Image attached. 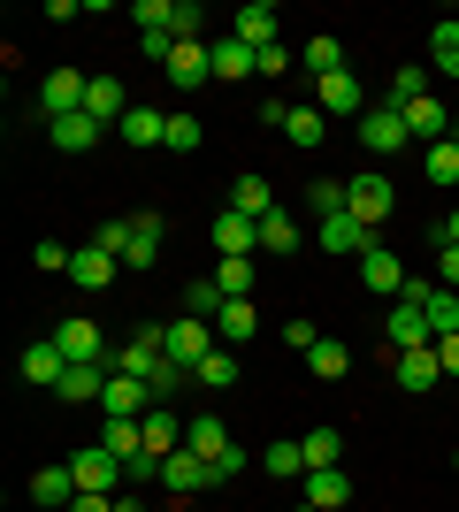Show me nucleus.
<instances>
[{"instance_id": "de8ad7c7", "label": "nucleus", "mask_w": 459, "mask_h": 512, "mask_svg": "<svg viewBox=\"0 0 459 512\" xmlns=\"http://www.w3.org/2000/svg\"><path fill=\"white\" fill-rule=\"evenodd\" d=\"M284 69H291V46H284V39L261 46V77H284Z\"/></svg>"}, {"instance_id": "4c0bfd02", "label": "nucleus", "mask_w": 459, "mask_h": 512, "mask_svg": "<svg viewBox=\"0 0 459 512\" xmlns=\"http://www.w3.org/2000/svg\"><path fill=\"white\" fill-rule=\"evenodd\" d=\"M299 444H306V474H314V467H337V459H345V436H337V428H306Z\"/></svg>"}, {"instance_id": "6ab92c4d", "label": "nucleus", "mask_w": 459, "mask_h": 512, "mask_svg": "<svg viewBox=\"0 0 459 512\" xmlns=\"http://www.w3.org/2000/svg\"><path fill=\"white\" fill-rule=\"evenodd\" d=\"M69 276L85 283V291H108V283L123 276V260H115L108 245H77V260H69Z\"/></svg>"}, {"instance_id": "6e6552de", "label": "nucleus", "mask_w": 459, "mask_h": 512, "mask_svg": "<svg viewBox=\"0 0 459 512\" xmlns=\"http://www.w3.org/2000/svg\"><path fill=\"white\" fill-rule=\"evenodd\" d=\"M360 283H368L375 299H406L414 276H406V260H398L391 245H368V253H360Z\"/></svg>"}, {"instance_id": "2eb2a0df", "label": "nucleus", "mask_w": 459, "mask_h": 512, "mask_svg": "<svg viewBox=\"0 0 459 512\" xmlns=\"http://www.w3.org/2000/svg\"><path fill=\"white\" fill-rule=\"evenodd\" d=\"M215 253L222 260H253V253H261V222H245L238 207H222L215 214Z\"/></svg>"}, {"instance_id": "e433bc0d", "label": "nucleus", "mask_w": 459, "mask_h": 512, "mask_svg": "<svg viewBox=\"0 0 459 512\" xmlns=\"http://www.w3.org/2000/svg\"><path fill=\"white\" fill-rule=\"evenodd\" d=\"M146 444L161 451V459H169V451H184V421H176L169 406H153V413H146Z\"/></svg>"}, {"instance_id": "c9c22d12", "label": "nucleus", "mask_w": 459, "mask_h": 512, "mask_svg": "<svg viewBox=\"0 0 459 512\" xmlns=\"http://www.w3.org/2000/svg\"><path fill=\"white\" fill-rule=\"evenodd\" d=\"M306 207L329 222V214H345V207H352V184H337V176H314V184H306Z\"/></svg>"}, {"instance_id": "bb28decb", "label": "nucleus", "mask_w": 459, "mask_h": 512, "mask_svg": "<svg viewBox=\"0 0 459 512\" xmlns=\"http://www.w3.org/2000/svg\"><path fill=\"white\" fill-rule=\"evenodd\" d=\"M115 130H123L131 146H169V115H161V107H146V100H138V107H131V115H123Z\"/></svg>"}, {"instance_id": "cd10ccee", "label": "nucleus", "mask_w": 459, "mask_h": 512, "mask_svg": "<svg viewBox=\"0 0 459 512\" xmlns=\"http://www.w3.org/2000/svg\"><path fill=\"white\" fill-rule=\"evenodd\" d=\"M215 337L230 344V352H238V344H253V337H261V314H253V299H230V306H222Z\"/></svg>"}, {"instance_id": "a211bd4d", "label": "nucleus", "mask_w": 459, "mask_h": 512, "mask_svg": "<svg viewBox=\"0 0 459 512\" xmlns=\"http://www.w3.org/2000/svg\"><path fill=\"white\" fill-rule=\"evenodd\" d=\"M391 375H398V390H437L444 383L437 344H429V352H391Z\"/></svg>"}, {"instance_id": "f257e3e1", "label": "nucleus", "mask_w": 459, "mask_h": 512, "mask_svg": "<svg viewBox=\"0 0 459 512\" xmlns=\"http://www.w3.org/2000/svg\"><path fill=\"white\" fill-rule=\"evenodd\" d=\"M92 245H108L123 268H153V253H161V214H131V222H100V237Z\"/></svg>"}, {"instance_id": "ea45409f", "label": "nucleus", "mask_w": 459, "mask_h": 512, "mask_svg": "<svg viewBox=\"0 0 459 512\" xmlns=\"http://www.w3.org/2000/svg\"><path fill=\"white\" fill-rule=\"evenodd\" d=\"M192 383H207V390H230V383H238V352H230V344H215V352L199 360V375H192Z\"/></svg>"}, {"instance_id": "412c9836", "label": "nucleus", "mask_w": 459, "mask_h": 512, "mask_svg": "<svg viewBox=\"0 0 459 512\" xmlns=\"http://www.w3.org/2000/svg\"><path fill=\"white\" fill-rule=\"evenodd\" d=\"M46 138H54V153H92L100 138H108V123H92V115H62V123H46Z\"/></svg>"}, {"instance_id": "f03ea898", "label": "nucleus", "mask_w": 459, "mask_h": 512, "mask_svg": "<svg viewBox=\"0 0 459 512\" xmlns=\"http://www.w3.org/2000/svg\"><path fill=\"white\" fill-rule=\"evenodd\" d=\"M153 406H161V398H153L146 375H123V367H108V390H100V413H108V421H146Z\"/></svg>"}, {"instance_id": "37998d69", "label": "nucleus", "mask_w": 459, "mask_h": 512, "mask_svg": "<svg viewBox=\"0 0 459 512\" xmlns=\"http://www.w3.org/2000/svg\"><path fill=\"white\" fill-rule=\"evenodd\" d=\"M69 245H54V237H39V245H31V268H46V276H69Z\"/></svg>"}, {"instance_id": "8fccbe9b", "label": "nucleus", "mask_w": 459, "mask_h": 512, "mask_svg": "<svg viewBox=\"0 0 459 512\" xmlns=\"http://www.w3.org/2000/svg\"><path fill=\"white\" fill-rule=\"evenodd\" d=\"M437 360H444V375H459V337H437Z\"/></svg>"}, {"instance_id": "7ed1b4c3", "label": "nucleus", "mask_w": 459, "mask_h": 512, "mask_svg": "<svg viewBox=\"0 0 459 512\" xmlns=\"http://www.w3.org/2000/svg\"><path fill=\"white\" fill-rule=\"evenodd\" d=\"M161 344H169V360H176V367H192V375H199V360H207L222 337H215V321L184 314V321H161Z\"/></svg>"}, {"instance_id": "09e8293b", "label": "nucleus", "mask_w": 459, "mask_h": 512, "mask_svg": "<svg viewBox=\"0 0 459 512\" xmlns=\"http://www.w3.org/2000/svg\"><path fill=\"white\" fill-rule=\"evenodd\" d=\"M69 512H115V497H100V490H77V505Z\"/></svg>"}, {"instance_id": "473e14b6", "label": "nucleus", "mask_w": 459, "mask_h": 512, "mask_svg": "<svg viewBox=\"0 0 459 512\" xmlns=\"http://www.w3.org/2000/svg\"><path fill=\"white\" fill-rule=\"evenodd\" d=\"M261 474H276V482H299V474H306V444H261Z\"/></svg>"}, {"instance_id": "4468645a", "label": "nucleus", "mask_w": 459, "mask_h": 512, "mask_svg": "<svg viewBox=\"0 0 459 512\" xmlns=\"http://www.w3.org/2000/svg\"><path fill=\"white\" fill-rule=\"evenodd\" d=\"M391 207H398V192H391V176H383V169H375V176H352V207H345L352 222H368V230H375Z\"/></svg>"}, {"instance_id": "0eeeda50", "label": "nucleus", "mask_w": 459, "mask_h": 512, "mask_svg": "<svg viewBox=\"0 0 459 512\" xmlns=\"http://www.w3.org/2000/svg\"><path fill=\"white\" fill-rule=\"evenodd\" d=\"M360 146H368L375 161H391L398 146H414V130H406L398 107H368V115H360Z\"/></svg>"}, {"instance_id": "393cba45", "label": "nucleus", "mask_w": 459, "mask_h": 512, "mask_svg": "<svg viewBox=\"0 0 459 512\" xmlns=\"http://www.w3.org/2000/svg\"><path fill=\"white\" fill-rule=\"evenodd\" d=\"M368 245H375L368 222H352V214H329V222H322V253H352V260H360Z\"/></svg>"}, {"instance_id": "c85d7f7f", "label": "nucleus", "mask_w": 459, "mask_h": 512, "mask_svg": "<svg viewBox=\"0 0 459 512\" xmlns=\"http://www.w3.org/2000/svg\"><path fill=\"white\" fill-rule=\"evenodd\" d=\"M414 100H429V62H406L391 85H383V107H398V115H406Z\"/></svg>"}, {"instance_id": "79ce46f5", "label": "nucleus", "mask_w": 459, "mask_h": 512, "mask_svg": "<svg viewBox=\"0 0 459 512\" xmlns=\"http://www.w3.org/2000/svg\"><path fill=\"white\" fill-rule=\"evenodd\" d=\"M322 123H329L322 107H291V123H284V138H291V146H322Z\"/></svg>"}, {"instance_id": "9b49d317", "label": "nucleus", "mask_w": 459, "mask_h": 512, "mask_svg": "<svg viewBox=\"0 0 459 512\" xmlns=\"http://www.w3.org/2000/svg\"><path fill=\"white\" fill-rule=\"evenodd\" d=\"M299 505H314V512H345V505H352V474H345V467H314V474H299Z\"/></svg>"}, {"instance_id": "a878e982", "label": "nucleus", "mask_w": 459, "mask_h": 512, "mask_svg": "<svg viewBox=\"0 0 459 512\" xmlns=\"http://www.w3.org/2000/svg\"><path fill=\"white\" fill-rule=\"evenodd\" d=\"M306 375H314V383H345V375H352V344L322 337L314 352H306Z\"/></svg>"}, {"instance_id": "72a5a7b5", "label": "nucleus", "mask_w": 459, "mask_h": 512, "mask_svg": "<svg viewBox=\"0 0 459 512\" xmlns=\"http://www.w3.org/2000/svg\"><path fill=\"white\" fill-rule=\"evenodd\" d=\"M299 62H306V69H314V77H337V69H345V46L329 39V31H314V39H306V46H299Z\"/></svg>"}, {"instance_id": "5701e85b", "label": "nucleus", "mask_w": 459, "mask_h": 512, "mask_svg": "<svg viewBox=\"0 0 459 512\" xmlns=\"http://www.w3.org/2000/svg\"><path fill=\"white\" fill-rule=\"evenodd\" d=\"M230 207H238L245 222H268V214H276V192H268V176H253V169H245L238 184H230Z\"/></svg>"}, {"instance_id": "ddd939ff", "label": "nucleus", "mask_w": 459, "mask_h": 512, "mask_svg": "<svg viewBox=\"0 0 459 512\" xmlns=\"http://www.w3.org/2000/svg\"><path fill=\"white\" fill-rule=\"evenodd\" d=\"M207 54H215V77H222V85H253V77H261V54H253L245 39H230V31L207 39Z\"/></svg>"}, {"instance_id": "864d4df0", "label": "nucleus", "mask_w": 459, "mask_h": 512, "mask_svg": "<svg viewBox=\"0 0 459 512\" xmlns=\"http://www.w3.org/2000/svg\"><path fill=\"white\" fill-rule=\"evenodd\" d=\"M452 474H459V451H452Z\"/></svg>"}, {"instance_id": "b1692460", "label": "nucleus", "mask_w": 459, "mask_h": 512, "mask_svg": "<svg viewBox=\"0 0 459 512\" xmlns=\"http://www.w3.org/2000/svg\"><path fill=\"white\" fill-rule=\"evenodd\" d=\"M100 390H108V367H69L62 383H54V398L62 406H100Z\"/></svg>"}, {"instance_id": "2f4dec72", "label": "nucleus", "mask_w": 459, "mask_h": 512, "mask_svg": "<svg viewBox=\"0 0 459 512\" xmlns=\"http://www.w3.org/2000/svg\"><path fill=\"white\" fill-rule=\"evenodd\" d=\"M421 169H429V184H437V192H452V184H459V130L444 138V146L421 153Z\"/></svg>"}, {"instance_id": "a19ab883", "label": "nucleus", "mask_w": 459, "mask_h": 512, "mask_svg": "<svg viewBox=\"0 0 459 512\" xmlns=\"http://www.w3.org/2000/svg\"><path fill=\"white\" fill-rule=\"evenodd\" d=\"M429 69L459 77V23H437V31H429Z\"/></svg>"}, {"instance_id": "a18cd8bd", "label": "nucleus", "mask_w": 459, "mask_h": 512, "mask_svg": "<svg viewBox=\"0 0 459 512\" xmlns=\"http://www.w3.org/2000/svg\"><path fill=\"white\" fill-rule=\"evenodd\" d=\"M169 153H199V123L192 115H169Z\"/></svg>"}, {"instance_id": "603ef678", "label": "nucleus", "mask_w": 459, "mask_h": 512, "mask_svg": "<svg viewBox=\"0 0 459 512\" xmlns=\"http://www.w3.org/2000/svg\"><path fill=\"white\" fill-rule=\"evenodd\" d=\"M115 512H146V505H138V490H115Z\"/></svg>"}, {"instance_id": "7c9ffc66", "label": "nucleus", "mask_w": 459, "mask_h": 512, "mask_svg": "<svg viewBox=\"0 0 459 512\" xmlns=\"http://www.w3.org/2000/svg\"><path fill=\"white\" fill-rule=\"evenodd\" d=\"M222 306H230V291H222L215 276H192V283H184V314H199V321H222Z\"/></svg>"}, {"instance_id": "49530a36", "label": "nucleus", "mask_w": 459, "mask_h": 512, "mask_svg": "<svg viewBox=\"0 0 459 512\" xmlns=\"http://www.w3.org/2000/svg\"><path fill=\"white\" fill-rule=\"evenodd\" d=\"M284 344H291V352H299V360H306V352L322 344V329H314V321H284Z\"/></svg>"}, {"instance_id": "c756f323", "label": "nucleus", "mask_w": 459, "mask_h": 512, "mask_svg": "<svg viewBox=\"0 0 459 512\" xmlns=\"http://www.w3.org/2000/svg\"><path fill=\"white\" fill-rule=\"evenodd\" d=\"M31 505H77V474L69 467H39L31 474Z\"/></svg>"}, {"instance_id": "f704fd0d", "label": "nucleus", "mask_w": 459, "mask_h": 512, "mask_svg": "<svg viewBox=\"0 0 459 512\" xmlns=\"http://www.w3.org/2000/svg\"><path fill=\"white\" fill-rule=\"evenodd\" d=\"M261 253H276V260H291V253H299V222H291L284 207H276V214L261 222Z\"/></svg>"}, {"instance_id": "4be33fe9", "label": "nucleus", "mask_w": 459, "mask_h": 512, "mask_svg": "<svg viewBox=\"0 0 459 512\" xmlns=\"http://www.w3.org/2000/svg\"><path fill=\"white\" fill-rule=\"evenodd\" d=\"M406 130H414V146H444V138H452V123H444V100H437V92L406 107Z\"/></svg>"}, {"instance_id": "dca6fc26", "label": "nucleus", "mask_w": 459, "mask_h": 512, "mask_svg": "<svg viewBox=\"0 0 459 512\" xmlns=\"http://www.w3.org/2000/svg\"><path fill=\"white\" fill-rule=\"evenodd\" d=\"M215 77V54H207V39H176V54H169V85L176 92H199Z\"/></svg>"}, {"instance_id": "aec40b11", "label": "nucleus", "mask_w": 459, "mask_h": 512, "mask_svg": "<svg viewBox=\"0 0 459 512\" xmlns=\"http://www.w3.org/2000/svg\"><path fill=\"white\" fill-rule=\"evenodd\" d=\"M230 39H245L253 54H261V46H276V8H268V0H245L238 16H230Z\"/></svg>"}, {"instance_id": "f8f14e48", "label": "nucleus", "mask_w": 459, "mask_h": 512, "mask_svg": "<svg viewBox=\"0 0 459 512\" xmlns=\"http://www.w3.org/2000/svg\"><path fill=\"white\" fill-rule=\"evenodd\" d=\"M314 107H322V115H352V123H360V115H368V92H360V77H352V69H337V77H314Z\"/></svg>"}, {"instance_id": "9d476101", "label": "nucleus", "mask_w": 459, "mask_h": 512, "mask_svg": "<svg viewBox=\"0 0 459 512\" xmlns=\"http://www.w3.org/2000/svg\"><path fill=\"white\" fill-rule=\"evenodd\" d=\"M85 92H92V77H77V69H54L39 85V115L46 123H62V115H85Z\"/></svg>"}, {"instance_id": "c03bdc74", "label": "nucleus", "mask_w": 459, "mask_h": 512, "mask_svg": "<svg viewBox=\"0 0 459 512\" xmlns=\"http://www.w3.org/2000/svg\"><path fill=\"white\" fill-rule=\"evenodd\" d=\"M176 39H207V8L199 0H176V23H169Z\"/></svg>"}, {"instance_id": "20e7f679", "label": "nucleus", "mask_w": 459, "mask_h": 512, "mask_svg": "<svg viewBox=\"0 0 459 512\" xmlns=\"http://www.w3.org/2000/svg\"><path fill=\"white\" fill-rule=\"evenodd\" d=\"M215 482H222V467L199 459V451H169V459H161V490L169 497H199V490H215Z\"/></svg>"}, {"instance_id": "f3484780", "label": "nucleus", "mask_w": 459, "mask_h": 512, "mask_svg": "<svg viewBox=\"0 0 459 512\" xmlns=\"http://www.w3.org/2000/svg\"><path fill=\"white\" fill-rule=\"evenodd\" d=\"M23 383H39V390H54V383H62V375H69V360H62V344H54V337H39V344H23Z\"/></svg>"}, {"instance_id": "39448f33", "label": "nucleus", "mask_w": 459, "mask_h": 512, "mask_svg": "<svg viewBox=\"0 0 459 512\" xmlns=\"http://www.w3.org/2000/svg\"><path fill=\"white\" fill-rule=\"evenodd\" d=\"M383 344H391V352H429V344H437V329H429L421 299H398V306H391V321H383Z\"/></svg>"}, {"instance_id": "58836bf2", "label": "nucleus", "mask_w": 459, "mask_h": 512, "mask_svg": "<svg viewBox=\"0 0 459 512\" xmlns=\"http://www.w3.org/2000/svg\"><path fill=\"white\" fill-rule=\"evenodd\" d=\"M253 276H261V253L253 260H215V283L230 291V299H253Z\"/></svg>"}, {"instance_id": "1a4fd4ad", "label": "nucleus", "mask_w": 459, "mask_h": 512, "mask_svg": "<svg viewBox=\"0 0 459 512\" xmlns=\"http://www.w3.org/2000/svg\"><path fill=\"white\" fill-rule=\"evenodd\" d=\"M161 360H169V344H161V321H146V329H138V337H123L115 344V367H123V375H161Z\"/></svg>"}, {"instance_id": "423d86ee", "label": "nucleus", "mask_w": 459, "mask_h": 512, "mask_svg": "<svg viewBox=\"0 0 459 512\" xmlns=\"http://www.w3.org/2000/svg\"><path fill=\"white\" fill-rule=\"evenodd\" d=\"M69 474H77V490H100V497H115L123 490V482H131V474H123V459H115V451H69Z\"/></svg>"}, {"instance_id": "3c124183", "label": "nucleus", "mask_w": 459, "mask_h": 512, "mask_svg": "<svg viewBox=\"0 0 459 512\" xmlns=\"http://www.w3.org/2000/svg\"><path fill=\"white\" fill-rule=\"evenodd\" d=\"M437 245H459V207H452V214L437 222Z\"/></svg>"}]
</instances>
